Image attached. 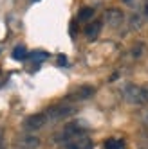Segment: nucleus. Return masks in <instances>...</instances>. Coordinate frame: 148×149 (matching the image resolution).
<instances>
[{"label":"nucleus","instance_id":"15","mask_svg":"<svg viewBox=\"0 0 148 149\" xmlns=\"http://www.w3.org/2000/svg\"><path fill=\"white\" fill-rule=\"evenodd\" d=\"M143 15H144V18L148 20V0L144 2V6H143Z\"/></svg>","mask_w":148,"mask_h":149},{"label":"nucleus","instance_id":"5","mask_svg":"<svg viewBox=\"0 0 148 149\" xmlns=\"http://www.w3.org/2000/svg\"><path fill=\"white\" fill-rule=\"evenodd\" d=\"M92 95H94V88L89 86V84H83V86H78L69 97L74 99V101H85V99H90Z\"/></svg>","mask_w":148,"mask_h":149},{"label":"nucleus","instance_id":"2","mask_svg":"<svg viewBox=\"0 0 148 149\" xmlns=\"http://www.w3.org/2000/svg\"><path fill=\"white\" fill-rule=\"evenodd\" d=\"M72 113H74V108L69 104H56V106H52V108H49L45 111L47 120H61V119H65V117H69Z\"/></svg>","mask_w":148,"mask_h":149},{"label":"nucleus","instance_id":"3","mask_svg":"<svg viewBox=\"0 0 148 149\" xmlns=\"http://www.w3.org/2000/svg\"><path fill=\"white\" fill-rule=\"evenodd\" d=\"M47 124V115L45 113H35V115H29L27 119L24 120V127L27 131H36L42 130Z\"/></svg>","mask_w":148,"mask_h":149},{"label":"nucleus","instance_id":"10","mask_svg":"<svg viewBox=\"0 0 148 149\" xmlns=\"http://www.w3.org/2000/svg\"><path fill=\"white\" fill-rule=\"evenodd\" d=\"M94 9L92 7H83V9H80V13H78V20L80 22H87V20H90L92 16H94Z\"/></svg>","mask_w":148,"mask_h":149},{"label":"nucleus","instance_id":"12","mask_svg":"<svg viewBox=\"0 0 148 149\" xmlns=\"http://www.w3.org/2000/svg\"><path fill=\"white\" fill-rule=\"evenodd\" d=\"M33 61H44V59H47L49 58V54L45 50H35V52H31V56H29Z\"/></svg>","mask_w":148,"mask_h":149},{"label":"nucleus","instance_id":"6","mask_svg":"<svg viewBox=\"0 0 148 149\" xmlns=\"http://www.w3.org/2000/svg\"><path fill=\"white\" fill-rule=\"evenodd\" d=\"M105 22H107L110 27H118L123 22V13L119 9H109V11L105 13Z\"/></svg>","mask_w":148,"mask_h":149},{"label":"nucleus","instance_id":"16","mask_svg":"<svg viewBox=\"0 0 148 149\" xmlns=\"http://www.w3.org/2000/svg\"><path fill=\"white\" fill-rule=\"evenodd\" d=\"M144 90H146V95H148V84H146V86H144Z\"/></svg>","mask_w":148,"mask_h":149},{"label":"nucleus","instance_id":"17","mask_svg":"<svg viewBox=\"0 0 148 149\" xmlns=\"http://www.w3.org/2000/svg\"><path fill=\"white\" fill-rule=\"evenodd\" d=\"M123 2H132V0H123Z\"/></svg>","mask_w":148,"mask_h":149},{"label":"nucleus","instance_id":"1","mask_svg":"<svg viewBox=\"0 0 148 149\" xmlns=\"http://www.w3.org/2000/svg\"><path fill=\"white\" fill-rule=\"evenodd\" d=\"M125 99L132 102V104H146L148 102V95L144 86H135V84H128L125 90H123Z\"/></svg>","mask_w":148,"mask_h":149},{"label":"nucleus","instance_id":"8","mask_svg":"<svg viewBox=\"0 0 148 149\" xmlns=\"http://www.w3.org/2000/svg\"><path fill=\"white\" fill-rule=\"evenodd\" d=\"M101 22H92V24H89L87 27H85V31H83V33H85V36L92 41V40H96L98 36H99V33H101Z\"/></svg>","mask_w":148,"mask_h":149},{"label":"nucleus","instance_id":"14","mask_svg":"<svg viewBox=\"0 0 148 149\" xmlns=\"http://www.w3.org/2000/svg\"><path fill=\"white\" fill-rule=\"evenodd\" d=\"M58 65H61V67H63V65H67V58L63 56V54H61V56H58Z\"/></svg>","mask_w":148,"mask_h":149},{"label":"nucleus","instance_id":"9","mask_svg":"<svg viewBox=\"0 0 148 149\" xmlns=\"http://www.w3.org/2000/svg\"><path fill=\"white\" fill-rule=\"evenodd\" d=\"M25 58H29L27 49H25L24 45H16V47L13 49V59H16V61H24Z\"/></svg>","mask_w":148,"mask_h":149},{"label":"nucleus","instance_id":"13","mask_svg":"<svg viewBox=\"0 0 148 149\" xmlns=\"http://www.w3.org/2000/svg\"><path fill=\"white\" fill-rule=\"evenodd\" d=\"M143 50H144V47H143V45L135 47V49H134V58H141V56H143Z\"/></svg>","mask_w":148,"mask_h":149},{"label":"nucleus","instance_id":"11","mask_svg":"<svg viewBox=\"0 0 148 149\" xmlns=\"http://www.w3.org/2000/svg\"><path fill=\"white\" fill-rule=\"evenodd\" d=\"M105 149H125V144L118 138H110V140L105 142Z\"/></svg>","mask_w":148,"mask_h":149},{"label":"nucleus","instance_id":"4","mask_svg":"<svg viewBox=\"0 0 148 149\" xmlns=\"http://www.w3.org/2000/svg\"><path fill=\"white\" fill-rule=\"evenodd\" d=\"M92 140L90 138H87V136H72L70 140L67 142V149H92Z\"/></svg>","mask_w":148,"mask_h":149},{"label":"nucleus","instance_id":"7","mask_svg":"<svg viewBox=\"0 0 148 149\" xmlns=\"http://www.w3.org/2000/svg\"><path fill=\"white\" fill-rule=\"evenodd\" d=\"M16 146L20 149H36L40 146V138H36V136H24V138H20V140L16 142Z\"/></svg>","mask_w":148,"mask_h":149}]
</instances>
